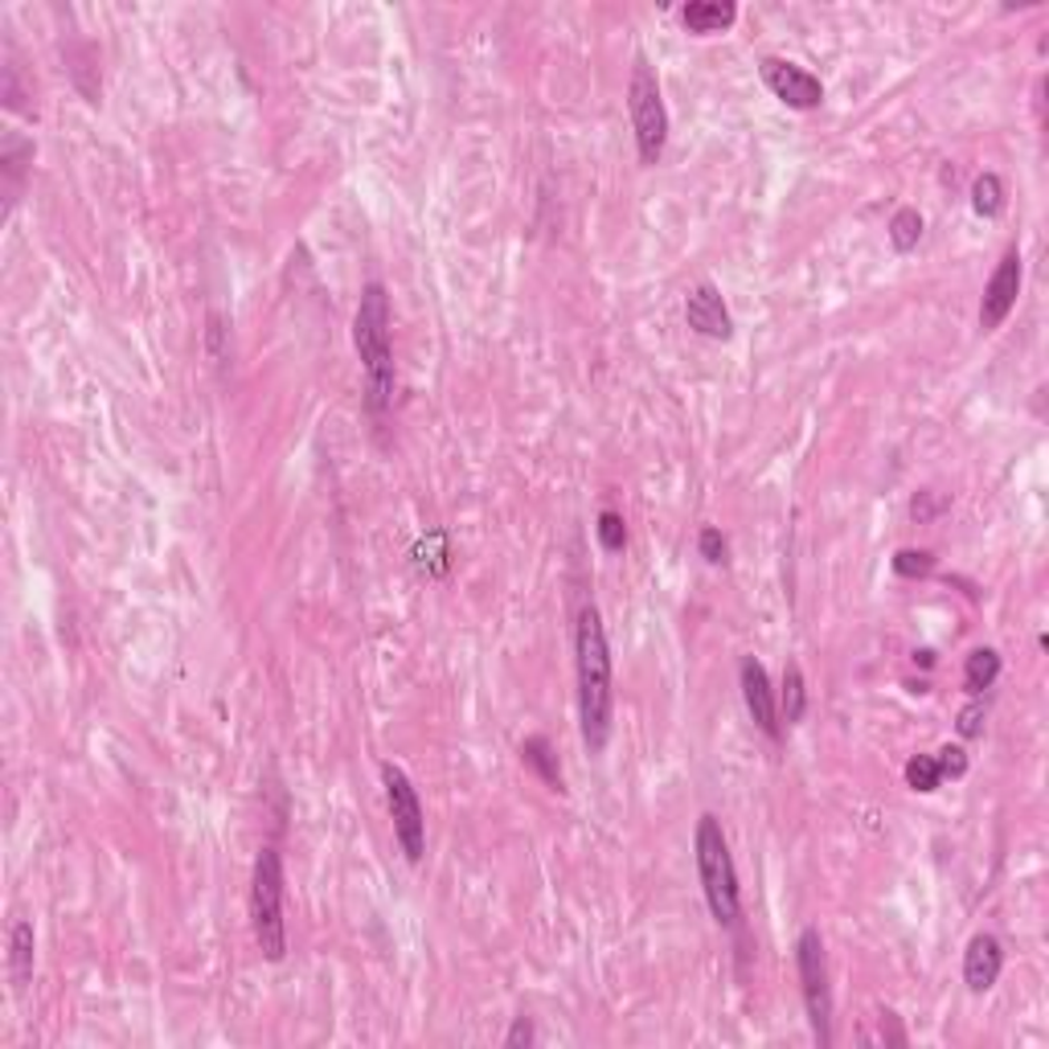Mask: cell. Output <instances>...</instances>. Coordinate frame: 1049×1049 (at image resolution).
<instances>
[{
    "label": "cell",
    "mask_w": 1049,
    "mask_h": 1049,
    "mask_svg": "<svg viewBox=\"0 0 1049 1049\" xmlns=\"http://www.w3.org/2000/svg\"><path fill=\"white\" fill-rule=\"evenodd\" d=\"M574 669H579V718L582 742L599 755L611 738V709H615V681H611V648L603 615L594 608L579 611L574 628Z\"/></svg>",
    "instance_id": "1"
},
{
    "label": "cell",
    "mask_w": 1049,
    "mask_h": 1049,
    "mask_svg": "<svg viewBox=\"0 0 1049 1049\" xmlns=\"http://www.w3.org/2000/svg\"><path fill=\"white\" fill-rule=\"evenodd\" d=\"M353 344L366 369V390L373 410H386L394 398V344H390V295L378 279L361 288L353 317Z\"/></svg>",
    "instance_id": "2"
},
{
    "label": "cell",
    "mask_w": 1049,
    "mask_h": 1049,
    "mask_svg": "<svg viewBox=\"0 0 1049 1049\" xmlns=\"http://www.w3.org/2000/svg\"><path fill=\"white\" fill-rule=\"evenodd\" d=\"M693 853H697V877H701V894L709 902V914L718 926H734L738 914H742V902H738V870H734L730 845H726V833H721L718 816H701L697 820L693 836Z\"/></svg>",
    "instance_id": "3"
},
{
    "label": "cell",
    "mask_w": 1049,
    "mask_h": 1049,
    "mask_svg": "<svg viewBox=\"0 0 1049 1049\" xmlns=\"http://www.w3.org/2000/svg\"><path fill=\"white\" fill-rule=\"evenodd\" d=\"M283 894H288L283 857H279L275 848H263L259 861H254V877H251V926H254V943L263 951V960H271V963H279L288 955Z\"/></svg>",
    "instance_id": "4"
},
{
    "label": "cell",
    "mask_w": 1049,
    "mask_h": 1049,
    "mask_svg": "<svg viewBox=\"0 0 1049 1049\" xmlns=\"http://www.w3.org/2000/svg\"><path fill=\"white\" fill-rule=\"evenodd\" d=\"M628 111H632V132H635L640 161H644V165H657L660 156H664V144H669V111H664L657 70L648 66V58H635V66H632Z\"/></svg>",
    "instance_id": "5"
},
{
    "label": "cell",
    "mask_w": 1049,
    "mask_h": 1049,
    "mask_svg": "<svg viewBox=\"0 0 1049 1049\" xmlns=\"http://www.w3.org/2000/svg\"><path fill=\"white\" fill-rule=\"evenodd\" d=\"M796 963H799V988H804V1004H808L812 1033L820 1046H833V988H828V955H824V939L816 926H808L796 943Z\"/></svg>",
    "instance_id": "6"
},
{
    "label": "cell",
    "mask_w": 1049,
    "mask_h": 1049,
    "mask_svg": "<svg viewBox=\"0 0 1049 1049\" xmlns=\"http://www.w3.org/2000/svg\"><path fill=\"white\" fill-rule=\"evenodd\" d=\"M381 784H386V804H390L394 836H398L406 861L418 865L422 853H427V812H422V799H418L415 784L406 779L402 767H394V763H381Z\"/></svg>",
    "instance_id": "7"
},
{
    "label": "cell",
    "mask_w": 1049,
    "mask_h": 1049,
    "mask_svg": "<svg viewBox=\"0 0 1049 1049\" xmlns=\"http://www.w3.org/2000/svg\"><path fill=\"white\" fill-rule=\"evenodd\" d=\"M763 82L771 87V95L796 111H816L824 103V82L816 75H808L804 66L784 62V58H763Z\"/></svg>",
    "instance_id": "8"
},
{
    "label": "cell",
    "mask_w": 1049,
    "mask_h": 1049,
    "mask_svg": "<svg viewBox=\"0 0 1049 1049\" xmlns=\"http://www.w3.org/2000/svg\"><path fill=\"white\" fill-rule=\"evenodd\" d=\"M1017 295H1021V254H1017V246H1012V251H1004V259L997 263L992 279H988L984 300H980V329L997 332L1000 324L1009 320L1012 308H1017Z\"/></svg>",
    "instance_id": "9"
},
{
    "label": "cell",
    "mask_w": 1049,
    "mask_h": 1049,
    "mask_svg": "<svg viewBox=\"0 0 1049 1049\" xmlns=\"http://www.w3.org/2000/svg\"><path fill=\"white\" fill-rule=\"evenodd\" d=\"M738 681H742V701L750 709V718L767 738H779L784 734V721H779V701H775V689L767 681V669H763L755 657H742L738 664Z\"/></svg>",
    "instance_id": "10"
},
{
    "label": "cell",
    "mask_w": 1049,
    "mask_h": 1049,
    "mask_svg": "<svg viewBox=\"0 0 1049 1049\" xmlns=\"http://www.w3.org/2000/svg\"><path fill=\"white\" fill-rule=\"evenodd\" d=\"M684 320H689V329L709 337V341H730V332H734L730 308H726V300H721V291L713 288V283H697V288L689 291Z\"/></svg>",
    "instance_id": "11"
},
{
    "label": "cell",
    "mask_w": 1049,
    "mask_h": 1049,
    "mask_svg": "<svg viewBox=\"0 0 1049 1049\" xmlns=\"http://www.w3.org/2000/svg\"><path fill=\"white\" fill-rule=\"evenodd\" d=\"M1000 968H1004V948H1000L997 935H975L963 951V984L972 992H988V988L1000 980Z\"/></svg>",
    "instance_id": "12"
},
{
    "label": "cell",
    "mask_w": 1049,
    "mask_h": 1049,
    "mask_svg": "<svg viewBox=\"0 0 1049 1049\" xmlns=\"http://www.w3.org/2000/svg\"><path fill=\"white\" fill-rule=\"evenodd\" d=\"M681 21L689 33L709 38V33H726L738 21V4L734 0H689L681 9Z\"/></svg>",
    "instance_id": "13"
},
{
    "label": "cell",
    "mask_w": 1049,
    "mask_h": 1049,
    "mask_svg": "<svg viewBox=\"0 0 1049 1049\" xmlns=\"http://www.w3.org/2000/svg\"><path fill=\"white\" fill-rule=\"evenodd\" d=\"M9 980L17 992H26L33 980V923L29 919H17L9 926Z\"/></svg>",
    "instance_id": "14"
},
{
    "label": "cell",
    "mask_w": 1049,
    "mask_h": 1049,
    "mask_svg": "<svg viewBox=\"0 0 1049 1049\" xmlns=\"http://www.w3.org/2000/svg\"><path fill=\"white\" fill-rule=\"evenodd\" d=\"M33 161V144L26 136H9L4 139V156H0V168H4V214L17 205L21 197V181H26V168Z\"/></svg>",
    "instance_id": "15"
},
{
    "label": "cell",
    "mask_w": 1049,
    "mask_h": 1049,
    "mask_svg": "<svg viewBox=\"0 0 1049 1049\" xmlns=\"http://www.w3.org/2000/svg\"><path fill=\"white\" fill-rule=\"evenodd\" d=\"M521 763H525V767H530V771L537 775L550 791H566V784H562V767H557V755H554V746H550V738H542V734L525 738V742H521Z\"/></svg>",
    "instance_id": "16"
},
{
    "label": "cell",
    "mask_w": 1049,
    "mask_h": 1049,
    "mask_svg": "<svg viewBox=\"0 0 1049 1049\" xmlns=\"http://www.w3.org/2000/svg\"><path fill=\"white\" fill-rule=\"evenodd\" d=\"M779 721H787V726H796V721H804V713H808V684H804V669L799 664H787L784 669V689H779Z\"/></svg>",
    "instance_id": "17"
},
{
    "label": "cell",
    "mask_w": 1049,
    "mask_h": 1049,
    "mask_svg": "<svg viewBox=\"0 0 1049 1049\" xmlns=\"http://www.w3.org/2000/svg\"><path fill=\"white\" fill-rule=\"evenodd\" d=\"M1000 677V652L997 648H975V652H968V664H963V684H968V693L980 697L984 689H992Z\"/></svg>",
    "instance_id": "18"
},
{
    "label": "cell",
    "mask_w": 1049,
    "mask_h": 1049,
    "mask_svg": "<svg viewBox=\"0 0 1049 1049\" xmlns=\"http://www.w3.org/2000/svg\"><path fill=\"white\" fill-rule=\"evenodd\" d=\"M972 210L980 217H1000L1004 214V181L997 173H980L972 181Z\"/></svg>",
    "instance_id": "19"
},
{
    "label": "cell",
    "mask_w": 1049,
    "mask_h": 1049,
    "mask_svg": "<svg viewBox=\"0 0 1049 1049\" xmlns=\"http://www.w3.org/2000/svg\"><path fill=\"white\" fill-rule=\"evenodd\" d=\"M919 239H923V214L911 210V205H902V210L890 217V242H894L897 254H906L919 246Z\"/></svg>",
    "instance_id": "20"
},
{
    "label": "cell",
    "mask_w": 1049,
    "mask_h": 1049,
    "mask_svg": "<svg viewBox=\"0 0 1049 1049\" xmlns=\"http://www.w3.org/2000/svg\"><path fill=\"white\" fill-rule=\"evenodd\" d=\"M939 784H943V771H939L935 755H914V759L906 763V787H911V791L931 796Z\"/></svg>",
    "instance_id": "21"
},
{
    "label": "cell",
    "mask_w": 1049,
    "mask_h": 1049,
    "mask_svg": "<svg viewBox=\"0 0 1049 1049\" xmlns=\"http://www.w3.org/2000/svg\"><path fill=\"white\" fill-rule=\"evenodd\" d=\"M594 533H599V545H603L608 554H620L623 545H628V525H623V517L615 508H603V513H599Z\"/></svg>",
    "instance_id": "22"
},
{
    "label": "cell",
    "mask_w": 1049,
    "mask_h": 1049,
    "mask_svg": "<svg viewBox=\"0 0 1049 1049\" xmlns=\"http://www.w3.org/2000/svg\"><path fill=\"white\" fill-rule=\"evenodd\" d=\"M894 570L902 579H926V574L935 570V554H931V550H897Z\"/></svg>",
    "instance_id": "23"
},
{
    "label": "cell",
    "mask_w": 1049,
    "mask_h": 1049,
    "mask_svg": "<svg viewBox=\"0 0 1049 1049\" xmlns=\"http://www.w3.org/2000/svg\"><path fill=\"white\" fill-rule=\"evenodd\" d=\"M697 550H701V557H706L709 566H721L726 562V537H721V530H713V525H706V530L697 533Z\"/></svg>",
    "instance_id": "24"
},
{
    "label": "cell",
    "mask_w": 1049,
    "mask_h": 1049,
    "mask_svg": "<svg viewBox=\"0 0 1049 1049\" xmlns=\"http://www.w3.org/2000/svg\"><path fill=\"white\" fill-rule=\"evenodd\" d=\"M935 763H939V771H943V779H948V775H951V779H960V775L968 771V750H963V746H951V742H948V746H943V750L935 755Z\"/></svg>",
    "instance_id": "25"
},
{
    "label": "cell",
    "mask_w": 1049,
    "mask_h": 1049,
    "mask_svg": "<svg viewBox=\"0 0 1049 1049\" xmlns=\"http://www.w3.org/2000/svg\"><path fill=\"white\" fill-rule=\"evenodd\" d=\"M537 1041V1029H533V1021L530 1017H517L513 1021V1029H508V1037H505V1046L508 1049H525V1046H533Z\"/></svg>",
    "instance_id": "26"
},
{
    "label": "cell",
    "mask_w": 1049,
    "mask_h": 1049,
    "mask_svg": "<svg viewBox=\"0 0 1049 1049\" xmlns=\"http://www.w3.org/2000/svg\"><path fill=\"white\" fill-rule=\"evenodd\" d=\"M980 721H984V706H980V701H972V706L960 713V734H963V738H975V734H980Z\"/></svg>",
    "instance_id": "27"
},
{
    "label": "cell",
    "mask_w": 1049,
    "mask_h": 1049,
    "mask_svg": "<svg viewBox=\"0 0 1049 1049\" xmlns=\"http://www.w3.org/2000/svg\"><path fill=\"white\" fill-rule=\"evenodd\" d=\"M882 1033H885V1041H894V1046H906V1033L897 1029V1017H894V1012H882Z\"/></svg>",
    "instance_id": "28"
},
{
    "label": "cell",
    "mask_w": 1049,
    "mask_h": 1049,
    "mask_svg": "<svg viewBox=\"0 0 1049 1049\" xmlns=\"http://www.w3.org/2000/svg\"><path fill=\"white\" fill-rule=\"evenodd\" d=\"M914 664H923V669H931V664H935V652H914Z\"/></svg>",
    "instance_id": "29"
}]
</instances>
